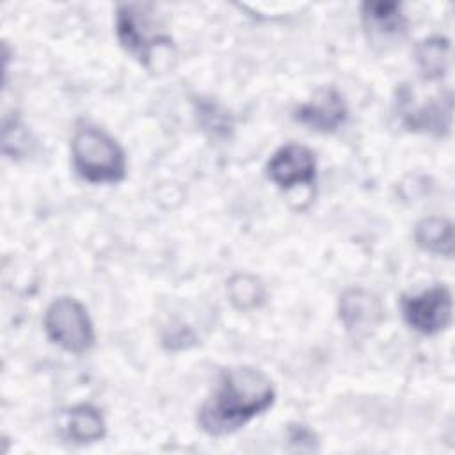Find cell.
Masks as SVG:
<instances>
[{"label":"cell","instance_id":"cell-1","mask_svg":"<svg viewBox=\"0 0 455 455\" xmlns=\"http://www.w3.org/2000/svg\"><path fill=\"white\" fill-rule=\"evenodd\" d=\"M274 398V386L261 370L251 366L226 368L213 393L201 405L197 423L210 435H228L265 412Z\"/></svg>","mask_w":455,"mask_h":455},{"label":"cell","instance_id":"cell-2","mask_svg":"<svg viewBox=\"0 0 455 455\" xmlns=\"http://www.w3.org/2000/svg\"><path fill=\"white\" fill-rule=\"evenodd\" d=\"M73 167L89 183H117L126 174V158L119 144L103 130L85 126L71 142Z\"/></svg>","mask_w":455,"mask_h":455},{"label":"cell","instance_id":"cell-3","mask_svg":"<svg viewBox=\"0 0 455 455\" xmlns=\"http://www.w3.org/2000/svg\"><path fill=\"white\" fill-rule=\"evenodd\" d=\"M116 30L124 50L144 66H149L155 50L171 44V39L160 30V23L151 11V5H119Z\"/></svg>","mask_w":455,"mask_h":455},{"label":"cell","instance_id":"cell-4","mask_svg":"<svg viewBox=\"0 0 455 455\" xmlns=\"http://www.w3.org/2000/svg\"><path fill=\"white\" fill-rule=\"evenodd\" d=\"M44 331L60 348L84 354L94 345V329L85 307L69 297L55 299L44 313Z\"/></svg>","mask_w":455,"mask_h":455},{"label":"cell","instance_id":"cell-5","mask_svg":"<svg viewBox=\"0 0 455 455\" xmlns=\"http://www.w3.org/2000/svg\"><path fill=\"white\" fill-rule=\"evenodd\" d=\"M451 293L446 286H432L402 299L405 322L419 334H437L451 322Z\"/></svg>","mask_w":455,"mask_h":455},{"label":"cell","instance_id":"cell-6","mask_svg":"<svg viewBox=\"0 0 455 455\" xmlns=\"http://www.w3.org/2000/svg\"><path fill=\"white\" fill-rule=\"evenodd\" d=\"M267 174L279 188L284 190L297 185L311 187L316 176L315 155L306 146L286 144L270 156Z\"/></svg>","mask_w":455,"mask_h":455},{"label":"cell","instance_id":"cell-7","mask_svg":"<svg viewBox=\"0 0 455 455\" xmlns=\"http://www.w3.org/2000/svg\"><path fill=\"white\" fill-rule=\"evenodd\" d=\"M295 119L316 132H334L347 119V105L336 89H322L295 110Z\"/></svg>","mask_w":455,"mask_h":455},{"label":"cell","instance_id":"cell-8","mask_svg":"<svg viewBox=\"0 0 455 455\" xmlns=\"http://www.w3.org/2000/svg\"><path fill=\"white\" fill-rule=\"evenodd\" d=\"M339 318L348 332L366 334L382 320V304L366 290H347L339 299Z\"/></svg>","mask_w":455,"mask_h":455},{"label":"cell","instance_id":"cell-9","mask_svg":"<svg viewBox=\"0 0 455 455\" xmlns=\"http://www.w3.org/2000/svg\"><path fill=\"white\" fill-rule=\"evenodd\" d=\"M416 243L432 254L451 256L453 254V226L441 217H428L418 222L414 229Z\"/></svg>","mask_w":455,"mask_h":455},{"label":"cell","instance_id":"cell-10","mask_svg":"<svg viewBox=\"0 0 455 455\" xmlns=\"http://www.w3.org/2000/svg\"><path fill=\"white\" fill-rule=\"evenodd\" d=\"M68 435L78 444L96 443L105 437L107 425L98 409L91 405H76L68 412Z\"/></svg>","mask_w":455,"mask_h":455},{"label":"cell","instance_id":"cell-11","mask_svg":"<svg viewBox=\"0 0 455 455\" xmlns=\"http://www.w3.org/2000/svg\"><path fill=\"white\" fill-rule=\"evenodd\" d=\"M450 44L446 39L430 37L419 43L416 52V60L423 78L435 80L441 78L448 68Z\"/></svg>","mask_w":455,"mask_h":455},{"label":"cell","instance_id":"cell-12","mask_svg":"<svg viewBox=\"0 0 455 455\" xmlns=\"http://www.w3.org/2000/svg\"><path fill=\"white\" fill-rule=\"evenodd\" d=\"M363 16L370 27L386 34L402 30L405 23L396 2H366L363 4Z\"/></svg>","mask_w":455,"mask_h":455},{"label":"cell","instance_id":"cell-13","mask_svg":"<svg viewBox=\"0 0 455 455\" xmlns=\"http://www.w3.org/2000/svg\"><path fill=\"white\" fill-rule=\"evenodd\" d=\"M228 295L238 309H252L263 302L265 290L256 277L240 274L229 281Z\"/></svg>","mask_w":455,"mask_h":455}]
</instances>
